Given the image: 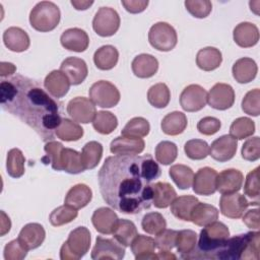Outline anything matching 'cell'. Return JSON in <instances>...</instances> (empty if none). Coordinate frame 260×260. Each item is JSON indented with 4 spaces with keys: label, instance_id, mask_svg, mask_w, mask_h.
I'll return each mask as SVG.
<instances>
[{
    "label": "cell",
    "instance_id": "57",
    "mask_svg": "<svg viewBox=\"0 0 260 260\" xmlns=\"http://www.w3.org/2000/svg\"><path fill=\"white\" fill-rule=\"evenodd\" d=\"M27 251L23 245L19 242L18 239L16 240H12L10 241L8 244H6V246L4 247V259L5 260H21L23 259L26 254Z\"/></svg>",
    "mask_w": 260,
    "mask_h": 260
},
{
    "label": "cell",
    "instance_id": "60",
    "mask_svg": "<svg viewBox=\"0 0 260 260\" xmlns=\"http://www.w3.org/2000/svg\"><path fill=\"white\" fill-rule=\"evenodd\" d=\"M243 222L252 230L258 231L260 228V222H259V209H251L245 212L243 214Z\"/></svg>",
    "mask_w": 260,
    "mask_h": 260
},
{
    "label": "cell",
    "instance_id": "25",
    "mask_svg": "<svg viewBox=\"0 0 260 260\" xmlns=\"http://www.w3.org/2000/svg\"><path fill=\"white\" fill-rule=\"evenodd\" d=\"M3 42L7 49L12 52L26 51L30 45V40L26 31L17 26H11L3 32Z\"/></svg>",
    "mask_w": 260,
    "mask_h": 260
},
{
    "label": "cell",
    "instance_id": "63",
    "mask_svg": "<svg viewBox=\"0 0 260 260\" xmlns=\"http://www.w3.org/2000/svg\"><path fill=\"white\" fill-rule=\"evenodd\" d=\"M71 4L77 10H85V9H87L89 6H91L93 4V1H76V0H72Z\"/></svg>",
    "mask_w": 260,
    "mask_h": 260
},
{
    "label": "cell",
    "instance_id": "23",
    "mask_svg": "<svg viewBox=\"0 0 260 260\" xmlns=\"http://www.w3.org/2000/svg\"><path fill=\"white\" fill-rule=\"evenodd\" d=\"M233 38L238 46L242 48H250L258 43L259 30L254 23L244 21L234 28Z\"/></svg>",
    "mask_w": 260,
    "mask_h": 260
},
{
    "label": "cell",
    "instance_id": "10",
    "mask_svg": "<svg viewBox=\"0 0 260 260\" xmlns=\"http://www.w3.org/2000/svg\"><path fill=\"white\" fill-rule=\"evenodd\" d=\"M66 111L73 121L82 124L92 122L96 114L95 106L92 101L84 96H76L69 101Z\"/></svg>",
    "mask_w": 260,
    "mask_h": 260
},
{
    "label": "cell",
    "instance_id": "52",
    "mask_svg": "<svg viewBox=\"0 0 260 260\" xmlns=\"http://www.w3.org/2000/svg\"><path fill=\"white\" fill-rule=\"evenodd\" d=\"M64 148L63 144L61 142L51 140L46 142L44 150L46 152V155L42 157V161L44 164H51L52 168L56 171H61L60 169V155L61 151Z\"/></svg>",
    "mask_w": 260,
    "mask_h": 260
},
{
    "label": "cell",
    "instance_id": "33",
    "mask_svg": "<svg viewBox=\"0 0 260 260\" xmlns=\"http://www.w3.org/2000/svg\"><path fill=\"white\" fill-rule=\"evenodd\" d=\"M119 59L118 50L112 45H105L99 48L93 54L94 65L101 70L113 69Z\"/></svg>",
    "mask_w": 260,
    "mask_h": 260
},
{
    "label": "cell",
    "instance_id": "42",
    "mask_svg": "<svg viewBox=\"0 0 260 260\" xmlns=\"http://www.w3.org/2000/svg\"><path fill=\"white\" fill-rule=\"evenodd\" d=\"M171 100V91L166 83L159 82L152 86L147 91L148 103L157 109L166 108Z\"/></svg>",
    "mask_w": 260,
    "mask_h": 260
},
{
    "label": "cell",
    "instance_id": "62",
    "mask_svg": "<svg viewBox=\"0 0 260 260\" xmlns=\"http://www.w3.org/2000/svg\"><path fill=\"white\" fill-rule=\"evenodd\" d=\"M11 221L10 218L5 214V212L1 211V236H4L10 231Z\"/></svg>",
    "mask_w": 260,
    "mask_h": 260
},
{
    "label": "cell",
    "instance_id": "44",
    "mask_svg": "<svg viewBox=\"0 0 260 260\" xmlns=\"http://www.w3.org/2000/svg\"><path fill=\"white\" fill-rule=\"evenodd\" d=\"M25 157L18 148H12L7 153L6 170L7 174L12 178H20L24 174Z\"/></svg>",
    "mask_w": 260,
    "mask_h": 260
},
{
    "label": "cell",
    "instance_id": "51",
    "mask_svg": "<svg viewBox=\"0 0 260 260\" xmlns=\"http://www.w3.org/2000/svg\"><path fill=\"white\" fill-rule=\"evenodd\" d=\"M184 151L189 158L200 160L209 155V146L202 139H191L185 143Z\"/></svg>",
    "mask_w": 260,
    "mask_h": 260
},
{
    "label": "cell",
    "instance_id": "28",
    "mask_svg": "<svg viewBox=\"0 0 260 260\" xmlns=\"http://www.w3.org/2000/svg\"><path fill=\"white\" fill-rule=\"evenodd\" d=\"M258 67L256 62L249 57L238 59L232 68V73L239 83L251 82L257 75Z\"/></svg>",
    "mask_w": 260,
    "mask_h": 260
},
{
    "label": "cell",
    "instance_id": "35",
    "mask_svg": "<svg viewBox=\"0 0 260 260\" xmlns=\"http://www.w3.org/2000/svg\"><path fill=\"white\" fill-rule=\"evenodd\" d=\"M199 202V200L192 195H183L176 197L171 203V212L175 217L184 220L190 221L191 212L194 206Z\"/></svg>",
    "mask_w": 260,
    "mask_h": 260
},
{
    "label": "cell",
    "instance_id": "36",
    "mask_svg": "<svg viewBox=\"0 0 260 260\" xmlns=\"http://www.w3.org/2000/svg\"><path fill=\"white\" fill-rule=\"evenodd\" d=\"M60 169L69 174H80L85 169L82 165L81 153L72 148H63L60 155Z\"/></svg>",
    "mask_w": 260,
    "mask_h": 260
},
{
    "label": "cell",
    "instance_id": "18",
    "mask_svg": "<svg viewBox=\"0 0 260 260\" xmlns=\"http://www.w3.org/2000/svg\"><path fill=\"white\" fill-rule=\"evenodd\" d=\"M145 142L140 137L118 136L110 144V150L117 155L139 154L143 151Z\"/></svg>",
    "mask_w": 260,
    "mask_h": 260
},
{
    "label": "cell",
    "instance_id": "27",
    "mask_svg": "<svg viewBox=\"0 0 260 260\" xmlns=\"http://www.w3.org/2000/svg\"><path fill=\"white\" fill-rule=\"evenodd\" d=\"M131 68L135 76L139 78H149L157 72L158 61L150 54H140L133 59Z\"/></svg>",
    "mask_w": 260,
    "mask_h": 260
},
{
    "label": "cell",
    "instance_id": "16",
    "mask_svg": "<svg viewBox=\"0 0 260 260\" xmlns=\"http://www.w3.org/2000/svg\"><path fill=\"white\" fill-rule=\"evenodd\" d=\"M238 141L231 135H222L215 139L209 147V155L219 161L224 162L232 159L237 152Z\"/></svg>",
    "mask_w": 260,
    "mask_h": 260
},
{
    "label": "cell",
    "instance_id": "14",
    "mask_svg": "<svg viewBox=\"0 0 260 260\" xmlns=\"http://www.w3.org/2000/svg\"><path fill=\"white\" fill-rule=\"evenodd\" d=\"M208 105L219 111L230 109L235 103L234 88L226 83L214 84L207 93Z\"/></svg>",
    "mask_w": 260,
    "mask_h": 260
},
{
    "label": "cell",
    "instance_id": "54",
    "mask_svg": "<svg viewBox=\"0 0 260 260\" xmlns=\"http://www.w3.org/2000/svg\"><path fill=\"white\" fill-rule=\"evenodd\" d=\"M185 7L194 17L205 18L211 12L212 4L209 0H187L185 1Z\"/></svg>",
    "mask_w": 260,
    "mask_h": 260
},
{
    "label": "cell",
    "instance_id": "12",
    "mask_svg": "<svg viewBox=\"0 0 260 260\" xmlns=\"http://www.w3.org/2000/svg\"><path fill=\"white\" fill-rule=\"evenodd\" d=\"M207 103V92L199 84L186 86L180 94V105L186 112H198Z\"/></svg>",
    "mask_w": 260,
    "mask_h": 260
},
{
    "label": "cell",
    "instance_id": "30",
    "mask_svg": "<svg viewBox=\"0 0 260 260\" xmlns=\"http://www.w3.org/2000/svg\"><path fill=\"white\" fill-rule=\"evenodd\" d=\"M177 197L174 187L167 182L152 184V204L156 208H167Z\"/></svg>",
    "mask_w": 260,
    "mask_h": 260
},
{
    "label": "cell",
    "instance_id": "21",
    "mask_svg": "<svg viewBox=\"0 0 260 260\" xmlns=\"http://www.w3.org/2000/svg\"><path fill=\"white\" fill-rule=\"evenodd\" d=\"M46 238V232L42 224L30 222L25 224L18 235L19 242L26 250H34L39 248Z\"/></svg>",
    "mask_w": 260,
    "mask_h": 260
},
{
    "label": "cell",
    "instance_id": "50",
    "mask_svg": "<svg viewBox=\"0 0 260 260\" xmlns=\"http://www.w3.org/2000/svg\"><path fill=\"white\" fill-rule=\"evenodd\" d=\"M178 155V147L174 142L161 141L155 147V158L157 162L168 166L175 161Z\"/></svg>",
    "mask_w": 260,
    "mask_h": 260
},
{
    "label": "cell",
    "instance_id": "7",
    "mask_svg": "<svg viewBox=\"0 0 260 260\" xmlns=\"http://www.w3.org/2000/svg\"><path fill=\"white\" fill-rule=\"evenodd\" d=\"M148 41L154 49L168 52L176 47L178 37L175 28L171 24L159 21L150 27L148 31Z\"/></svg>",
    "mask_w": 260,
    "mask_h": 260
},
{
    "label": "cell",
    "instance_id": "47",
    "mask_svg": "<svg viewBox=\"0 0 260 260\" xmlns=\"http://www.w3.org/2000/svg\"><path fill=\"white\" fill-rule=\"evenodd\" d=\"M150 125L148 121L142 117H135L128 121L125 127L122 129V136L129 137H144L149 133Z\"/></svg>",
    "mask_w": 260,
    "mask_h": 260
},
{
    "label": "cell",
    "instance_id": "9",
    "mask_svg": "<svg viewBox=\"0 0 260 260\" xmlns=\"http://www.w3.org/2000/svg\"><path fill=\"white\" fill-rule=\"evenodd\" d=\"M120 27V16L118 12L111 7H101L93 19L92 28L101 37L114 36Z\"/></svg>",
    "mask_w": 260,
    "mask_h": 260
},
{
    "label": "cell",
    "instance_id": "15",
    "mask_svg": "<svg viewBox=\"0 0 260 260\" xmlns=\"http://www.w3.org/2000/svg\"><path fill=\"white\" fill-rule=\"evenodd\" d=\"M217 172L209 167L201 168L193 178V191L197 195L208 196L216 192Z\"/></svg>",
    "mask_w": 260,
    "mask_h": 260
},
{
    "label": "cell",
    "instance_id": "13",
    "mask_svg": "<svg viewBox=\"0 0 260 260\" xmlns=\"http://www.w3.org/2000/svg\"><path fill=\"white\" fill-rule=\"evenodd\" d=\"M250 202L247 198L239 193L222 194L219 200L220 212L229 218H240L246 212Z\"/></svg>",
    "mask_w": 260,
    "mask_h": 260
},
{
    "label": "cell",
    "instance_id": "46",
    "mask_svg": "<svg viewBox=\"0 0 260 260\" xmlns=\"http://www.w3.org/2000/svg\"><path fill=\"white\" fill-rule=\"evenodd\" d=\"M244 193L250 199V205L258 206L259 195H260V185H259V167L248 173L244 185Z\"/></svg>",
    "mask_w": 260,
    "mask_h": 260
},
{
    "label": "cell",
    "instance_id": "39",
    "mask_svg": "<svg viewBox=\"0 0 260 260\" xmlns=\"http://www.w3.org/2000/svg\"><path fill=\"white\" fill-rule=\"evenodd\" d=\"M55 135L63 141H77L83 136V128L73 120L63 118L55 130Z\"/></svg>",
    "mask_w": 260,
    "mask_h": 260
},
{
    "label": "cell",
    "instance_id": "40",
    "mask_svg": "<svg viewBox=\"0 0 260 260\" xmlns=\"http://www.w3.org/2000/svg\"><path fill=\"white\" fill-rule=\"evenodd\" d=\"M103 156V145L98 141L87 142L81 150V160L85 170L94 169Z\"/></svg>",
    "mask_w": 260,
    "mask_h": 260
},
{
    "label": "cell",
    "instance_id": "1",
    "mask_svg": "<svg viewBox=\"0 0 260 260\" xmlns=\"http://www.w3.org/2000/svg\"><path fill=\"white\" fill-rule=\"evenodd\" d=\"M160 174L150 154L109 156L98 174L102 197L122 213L137 214L151 206L152 182Z\"/></svg>",
    "mask_w": 260,
    "mask_h": 260
},
{
    "label": "cell",
    "instance_id": "19",
    "mask_svg": "<svg viewBox=\"0 0 260 260\" xmlns=\"http://www.w3.org/2000/svg\"><path fill=\"white\" fill-rule=\"evenodd\" d=\"M60 70L67 76L72 85L82 83L88 73L87 65L84 60L77 57L66 58L60 66Z\"/></svg>",
    "mask_w": 260,
    "mask_h": 260
},
{
    "label": "cell",
    "instance_id": "34",
    "mask_svg": "<svg viewBox=\"0 0 260 260\" xmlns=\"http://www.w3.org/2000/svg\"><path fill=\"white\" fill-rule=\"evenodd\" d=\"M218 218V210L215 206L207 204V203H201L198 202L190 216V221L195 223L199 226H205Z\"/></svg>",
    "mask_w": 260,
    "mask_h": 260
},
{
    "label": "cell",
    "instance_id": "11",
    "mask_svg": "<svg viewBox=\"0 0 260 260\" xmlns=\"http://www.w3.org/2000/svg\"><path fill=\"white\" fill-rule=\"evenodd\" d=\"M125 256V247L116 239H108L98 236L95 245L91 251L93 260L100 259H123Z\"/></svg>",
    "mask_w": 260,
    "mask_h": 260
},
{
    "label": "cell",
    "instance_id": "8",
    "mask_svg": "<svg viewBox=\"0 0 260 260\" xmlns=\"http://www.w3.org/2000/svg\"><path fill=\"white\" fill-rule=\"evenodd\" d=\"M88 94L93 104L101 108H113L120 102V92L116 85L107 80H100L94 82Z\"/></svg>",
    "mask_w": 260,
    "mask_h": 260
},
{
    "label": "cell",
    "instance_id": "4",
    "mask_svg": "<svg viewBox=\"0 0 260 260\" xmlns=\"http://www.w3.org/2000/svg\"><path fill=\"white\" fill-rule=\"evenodd\" d=\"M260 233L249 232L229 238L218 254L220 260H258Z\"/></svg>",
    "mask_w": 260,
    "mask_h": 260
},
{
    "label": "cell",
    "instance_id": "17",
    "mask_svg": "<svg viewBox=\"0 0 260 260\" xmlns=\"http://www.w3.org/2000/svg\"><path fill=\"white\" fill-rule=\"evenodd\" d=\"M244 182V176L241 171L236 169H226L217 174L216 191L220 194L236 193L241 190Z\"/></svg>",
    "mask_w": 260,
    "mask_h": 260
},
{
    "label": "cell",
    "instance_id": "37",
    "mask_svg": "<svg viewBox=\"0 0 260 260\" xmlns=\"http://www.w3.org/2000/svg\"><path fill=\"white\" fill-rule=\"evenodd\" d=\"M197 245V234L192 230H182L177 234L176 248L180 253V257L188 259L194 252Z\"/></svg>",
    "mask_w": 260,
    "mask_h": 260
},
{
    "label": "cell",
    "instance_id": "53",
    "mask_svg": "<svg viewBox=\"0 0 260 260\" xmlns=\"http://www.w3.org/2000/svg\"><path fill=\"white\" fill-rule=\"evenodd\" d=\"M242 110L244 113L257 117L260 114V90L259 88L248 91L242 101Z\"/></svg>",
    "mask_w": 260,
    "mask_h": 260
},
{
    "label": "cell",
    "instance_id": "6",
    "mask_svg": "<svg viewBox=\"0 0 260 260\" xmlns=\"http://www.w3.org/2000/svg\"><path fill=\"white\" fill-rule=\"evenodd\" d=\"M90 232L85 226H78L70 232L66 242L60 249L61 260H78L89 250Z\"/></svg>",
    "mask_w": 260,
    "mask_h": 260
},
{
    "label": "cell",
    "instance_id": "32",
    "mask_svg": "<svg viewBox=\"0 0 260 260\" xmlns=\"http://www.w3.org/2000/svg\"><path fill=\"white\" fill-rule=\"evenodd\" d=\"M221 62V52L214 47H205L200 49L196 55V64L204 71H212L218 68Z\"/></svg>",
    "mask_w": 260,
    "mask_h": 260
},
{
    "label": "cell",
    "instance_id": "59",
    "mask_svg": "<svg viewBox=\"0 0 260 260\" xmlns=\"http://www.w3.org/2000/svg\"><path fill=\"white\" fill-rule=\"evenodd\" d=\"M121 3L128 12L133 14L144 11L148 5L147 0H122Z\"/></svg>",
    "mask_w": 260,
    "mask_h": 260
},
{
    "label": "cell",
    "instance_id": "64",
    "mask_svg": "<svg viewBox=\"0 0 260 260\" xmlns=\"http://www.w3.org/2000/svg\"><path fill=\"white\" fill-rule=\"evenodd\" d=\"M157 258L158 259H162V260H176L177 259V256L174 255L173 253H171L170 251H167V250H159L157 252Z\"/></svg>",
    "mask_w": 260,
    "mask_h": 260
},
{
    "label": "cell",
    "instance_id": "24",
    "mask_svg": "<svg viewBox=\"0 0 260 260\" xmlns=\"http://www.w3.org/2000/svg\"><path fill=\"white\" fill-rule=\"evenodd\" d=\"M44 86L52 96L61 99L68 92L70 81L61 70H53L46 76Z\"/></svg>",
    "mask_w": 260,
    "mask_h": 260
},
{
    "label": "cell",
    "instance_id": "55",
    "mask_svg": "<svg viewBox=\"0 0 260 260\" xmlns=\"http://www.w3.org/2000/svg\"><path fill=\"white\" fill-rule=\"evenodd\" d=\"M242 157L248 161H255L260 157V138L258 136L247 139L241 150Z\"/></svg>",
    "mask_w": 260,
    "mask_h": 260
},
{
    "label": "cell",
    "instance_id": "29",
    "mask_svg": "<svg viewBox=\"0 0 260 260\" xmlns=\"http://www.w3.org/2000/svg\"><path fill=\"white\" fill-rule=\"evenodd\" d=\"M92 198L91 189L85 184H76L69 189L64 203L75 209L85 207Z\"/></svg>",
    "mask_w": 260,
    "mask_h": 260
},
{
    "label": "cell",
    "instance_id": "43",
    "mask_svg": "<svg viewBox=\"0 0 260 260\" xmlns=\"http://www.w3.org/2000/svg\"><path fill=\"white\" fill-rule=\"evenodd\" d=\"M92 126L96 132L108 135L117 128L118 120L117 117L111 112L99 111L92 120Z\"/></svg>",
    "mask_w": 260,
    "mask_h": 260
},
{
    "label": "cell",
    "instance_id": "22",
    "mask_svg": "<svg viewBox=\"0 0 260 260\" xmlns=\"http://www.w3.org/2000/svg\"><path fill=\"white\" fill-rule=\"evenodd\" d=\"M118 219L116 212L109 207H100L95 209L91 216V222L94 229L104 235L113 234Z\"/></svg>",
    "mask_w": 260,
    "mask_h": 260
},
{
    "label": "cell",
    "instance_id": "48",
    "mask_svg": "<svg viewBox=\"0 0 260 260\" xmlns=\"http://www.w3.org/2000/svg\"><path fill=\"white\" fill-rule=\"evenodd\" d=\"M78 215L77 209L69 205H61L55 208L49 217V220L53 226H61L74 220Z\"/></svg>",
    "mask_w": 260,
    "mask_h": 260
},
{
    "label": "cell",
    "instance_id": "56",
    "mask_svg": "<svg viewBox=\"0 0 260 260\" xmlns=\"http://www.w3.org/2000/svg\"><path fill=\"white\" fill-rule=\"evenodd\" d=\"M177 234H178V231L165 229L162 232L157 234L154 239L156 248L158 250L171 251L176 246Z\"/></svg>",
    "mask_w": 260,
    "mask_h": 260
},
{
    "label": "cell",
    "instance_id": "20",
    "mask_svg": "<svg viewBox=\"0 0 260 260\" xmlns=\"http://www.w3.org/2000/svg\"><path fill=\"white\" fill-rule=\"evenodd\" d=\"M60 42L63 48L73 52H84L89 45V38L85 30L72 27L63 31L60 37Z\"/></svg>",
    "mask_w": 260,
    "mask_h": 260
},
{
    "label": "cell",
    "instance_id": "2",
    "mask_svg": "<svg viewBox=\"0 0 260 260\" xmlns=\"http://www.w3.org/2000/svg\"><path fill=\"white\" fill-rule=\"evenodd\" d=\"M2 109L32 128L43 141L54 139L55 130L62 122L63 104L53 99L38 80L22 75L0 83Z\"/></svg>",
    "mask_w": 260,
    "mask_h": 260
},
{
    "label": "cell",
    "instance_id": "31",
    "mask_svg": "<svg viewBox=\"0 0 260 260\" xmlns=\"http://www.w3.org/2000/svg\"><path fill=\"white\" fill-rule=\"evenodd\" d=\"M188 124L187 117L184 113L179 111H174L167 114L160 123L161 130L165 134L176 136L184 132Z\"/></svg>",
    "mask_w": 260,
    "mask_h": 260
},
{
    "label": "cell",
    "instance_id": "49",
    "mask_svg": "<svg viewBox=\"0 0 260 260\" xmlns=\"http://www.w3.org/2000/svg\"><path fill=\"white\" fill-rule=\"evenodd\" d=\"M141 226L147 234L156 236L167 228V221L160 213L148 212L142 217Z\"/></svg>",
    "mask_w": 260,
    "mask_h": 260
},
{
    "label": "cell",
    "instance_id": "45",
    "mask_svg": "<svg viewBox=\"0 0 260 260\" xmlns=\"http://www.w3.org/2000/svg\"><path fill=\"white\" fill-rule=\"evenodd\" d=\"M255 132V123L248 117L237 118L230 127L231 136L237 140H243L252 136Z\"/></svg>",
    "mask_w": 260,
    "mask_h": 260
},
{
    "label": "cell",
    "instance_id": "58",
    "mask_svg": "<svg viewBox=\"0 0 260 260\" xmlns=\"http://www.w3.org/2000/svg\"><path fill=\"white\" fill-rule=\"evenodd\" d=\"M221 127L220 121L215 117H204L197 124V130L203 135H213L219 131Z\"/></svg>",
    "mask_w": 260,
    "mask_h": 260
},
{
    "label": "cell",
    "instance_id": "5",
    "mask_svg": "<svg viewBox=\"0 0 260 260\" xmlns=\"http://www.w3.org/2000/svg\"><path fill=\"white\" fill-rule=\"evenodd\" d=\"M60 17V9L55 3L41 1L31 9L29 13V23L36 30L48 32L57 27Z\"/></svg>",
    "mask_w": 260,
    "mask_h": 260
},
{
    "label": "cell",
    "instance_id": "61",
    "mask_svg": "<svg viewBox=\"0 0 260 260\" xmlns=\"http://www.w3.org/2000/svg\"><path fill=\"white\" fill-rule=\"evenodd\" d=\"M16 71V67L9 62H1L0 64V75L1 77L9 76Z\"/></svg>",
    "mask_w": 260,
    "mask_h": 260
},
{
    "label": "cell",
    "instance_id": "41",
    "mask_svg": "<svg viewBox=\"0 0 260 260\" xmlns=\"http://www.w3.org/2000/svg\"><path fill=\"white\" fill-rule=\"evenodd\" d=\"M169 175L174 183L182 190L189 189L193 183L194 172L185 165H174L169 170Z\"/></svg>",
    "mask_w": 260,
    "mask_h": 260
},
{
    "label": "cell",
    "instance_id": "26",
    "mask_svg": "<svg viewBox=\"0 0 260 260\" xmlns=\"http://www.w3.org/2000/svg\"><path fill=\"white\" fill-rule=\"evenodd\" d=\"M131 251L135 256L136 260H148V259H152V260H156L157 258V254L154 253V250L156 249V245H155V241L154 239L148 237V236H144V235H137L135 237V239L132 241L131 245Z\"/></svg>",
    "mask_w": 260,
    "mask_h": 260
},
{
    "label": "cell",
    "instance_id": "3",
    "mask_svg": "<svg viewBox=\"0 0 260 260\" xmlns=\"http://www.w3.org/2000/svg\"><path fill=\"white\" fill-rule=\"evenodd\" d=\"M230 238L229 228L221 221H213L203 228L194 252L188 259H217L225 241Z\"/></svg>",
    "mask_w": 260,
    "mask_h": 260
},
{
    "label": "cell",
    "instance_id": "38",
    "mask_svg": "<svg viewBox=\"0 0 260 260\" xmlns=\"http://www.w3.org/2000/svg\"><path fill=\"white\" fill-rule=\"evenodd\" d=\"M112 235L114 239L124 247H129L138 233L133 221L128 219H118Z\"/></svg>",
    "mask_w": 260,
    "mask_h": 260
}]
</instances>
